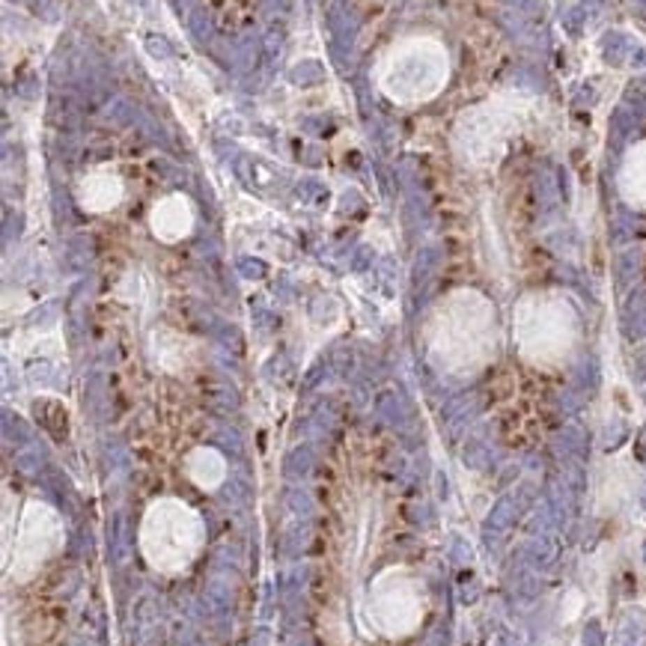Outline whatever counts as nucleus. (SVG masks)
Returning <instances> with one entry per match:
<instances>
[{"mask_svg":"<svg viewBox=\"0 0 646 646\" xmlns=\"http://www.w3.org/2000/svg\"><path fill=\"white\" fill-rule=\"evenodd\" d=\"M167 224H176L179 236H185V232L191 230V209H188V200H185V197L173 194V197H167L161 206H155L152 230L158 232V236H164V232H167Z\"/></svg>","mask_w":646,"mask_h":646,"instance_id":"f257e3e1","label":"nucleus"}]
</instances>
